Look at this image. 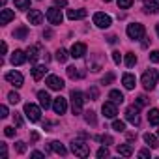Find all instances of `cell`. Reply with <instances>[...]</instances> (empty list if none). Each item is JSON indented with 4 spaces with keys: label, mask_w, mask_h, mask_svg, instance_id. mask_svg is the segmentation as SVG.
<instances>
[{
    "label": "cell",
    "mask_w": 159,
    "mask_h": 159,
    "mask_svg": "<svg viewBox=\"0 0 159 159\" xmlns=\"http://www.w3.org/2000/svg\"><path fill=\"white\" fill-rule=\"evenodd\" d=\"M28 23L30 25H41L43 23V13L39 10H30L28 11Z\"/></svg>",
    "instance_id": "cell-14"
},
{
    "label": "cell",
    "mask_w": 159,
    "mask_h": 159,
    "mask_svg": "<svg viewBox=\"0 0 159 159\" xmlns=\"http://www.w3.org/2000/svg\"><path fill=\"white\" fill-rule=\"evenodd\" d=\"M26 36H28V28H26V26H19V28L13 32V38H15V39H25Z\"/></svg>",
    "instance_id": "cell-27"
},
{
    "label": "cell",
    "mask_w": 159,
    "mask_h": 159,
    "mask_svg": "<svg viewBox=\"0 0 159 159\" xmlns=\"http://www.w3.org/2000/svg\"><path fill=\"white\" fill-rule=\"evenodd\" d=\"M4 133H6V137H13L15 135V129L13 127H4Z\"/></svg>",
    "instance_id": "cell-48"
},
{
    "label": "cell",
    "mask_w": 159,
    "mask_h": 159,
    "mask_svg": "<svg viewBox=\"0 0 159 159\" xmlns=\"http://www.w3.org/2000/svg\"><path fill=\"white\" fill-rule=\"evenodd\" d=\"M98 157H99V159L109 157V150H107V148H99V150H98Z\"/></svg>",
    "instance_id": "cell-41"
},
{
    "label": "cell",
    "mask_w": 159,
    "mask_h": 159,
    "mask_svg": "<svg viewBox=\"0 0 159 159\" xmlns=\"http://www.w3.org/2000/svg\"><path fill=\"white\" fill-rule=\"evenodd\" d=\"M88 13H86V10H67V19H71V21H75V19H84Z\"/></svg>",
    "instance_id": "cell-20"
},
{
    "label": "cell",
    "mask_w": 159,
    "mask_h": 159,
    "mask_svg": "<svg viewBox=\"0 0 159 159\" xmlns=\"http://www.w3.org/2000/svg\"><path fill=\"white\" fill-rule=\"evenodd\" d=\"M8 52V45L6 43H2V54H6Z\"/></svg>",
    "instance_id": "cell-53"
},
{
    "label": "cell",
    "mask_w": 159,
    "mask_h": 159,
    "mask_svg": "<svg viewBox=\"0 0 159 159\" xmlns=\"http://www.w3.org/2000/svg\"><path fill=\"white\" fill-rule=\"evenodd\" d=\"M25 114H26V118H28L30 122H39V118H41V111H39V107L34 105V103H26V105H25Z\"/></svg>",
    "instance_id": "cell-5"
},
{
    "label": "cell",
    "mask_w": 159,
    "mask_h": 159,
    "mask_svg": "<svg viewBox=\"0 0 159 159\" xmlns=\"http://www.w3.org/2000/svg\"><path fill=\"white\" fill-rule=\"evenodd\" d=\"M6 116H8V107L2 105V107H0V118H6Z\"/></svg>",
    "instance_id": "cell-47"
},
{
    "label": "cell",
    "mask_w": 159,
    "mask_h": 159,
    "mask_svg": "<svg viewBox=\"0 0 159 159\" xmlns=\"http://www.w3.org/2000/svg\"><path fill=\"white\" fill-rule=\"evenodd\" d=\"M155 30H157V36H159V25H155Z\"/></svg>",
    "instance_id": "cell-54"
},
{
    "label": "cell",
    "mask_w": 159,
    "mask_h": 159,
    "mask_svg": "<svg viewBox=\"0 0 159 159\" xmlns=\"http://www.w3.org/2000/svg\"><path fill=\"white\" fill-rule=\"evenodd\" d=\"M45 84L51 88V90H62L66 84H64V81L58 77V75H49L47 77V81H45Z\"/></svg>",
    "instance_id": "cell-7"
},
{
    "label": "cell",
    "mask_w": 159,
    "mask_h": 159,
    "mask_svg": "<svg viewBox=\"0 0 159 159\" xmlns=\"http://www.w3.org/2000/svg\"><path fill=\"white\" fill-rule=\"evenodd\" d=\"M84 120H86L88 124L96 125V112H94V111H88V112H84Z\"/></svg>",
    "instance_id": "cell-34"
},
{
    "label": "cell",
    "mask_w": 159,
    "mask_h": 159,
    "mask_svg": "<svg viewBox=\"0 0 159 159\" xmlns=\"http://www.w3.org/2000/svg\"><path fill=\"white\" fill-rule=\"evenodd\" d=\"M131 4H133V0H118L120 10H127V8H131Z\"/></svg>",
    "instance_id": "cell-37"
},
{
    "label": "cell",
    "mask_w": 159,
    "mask_h": 159,
    "mask_svg": "<svg viewBox=\"0 0 159 159\" xmlns=\"http://www.w3.org/2000/svg\"><path fill=\"white\" fill-rule=\"evenodd\" d=\"M54 4L60 6V8H64V6H67V0H54Z\"/></svg>",
    "instance_id": "cell-49"
},
{
    "label": "cell",
    "mask_w": 159,
    "mask_h": 159,
    "mask_svg": "<svg viewBox=\"0 0 159 159\" xmlns=\"http://www.w3.org/2000/svg\"><path fill=\"white\" fill-rule=\"evenodd\" d=\"M51 150H52L54 153H60V155H66V153H67V150L64 148V144H60L58 140H52V142H51Z\"/></svg>",
    "instance_id": "cell-24"
},
{
    "label": "cell",
    "mask_w": 159,
    "mask_h": 159,
    "mask_svg": "<svg viewBox=\"0 0 159 159\" xmlns=\"http://www.w3.org/2000/svg\"><path fill=\"white\" fill-rule=\"evenodd\" d=\"M112 81H114V75H112V73H107V75L103 77V81H101V83H103V84H111Z\"/></svg>",
    "instance_id": "cell-39"
},
{
    "label": "cell",
    "mask_w": 159,
    "mask_h": 159,
    "mask_svg": "<svg viewBox=\"0 0 159 159\" xmlns=\"http://www.w3.org/2000/svg\"><path fill=\"white\" fill-rule=\"evenodd\" d=\"M109 98H111V101H114V103H122V101H124V94H122L120 90H111Z\"/></svg>",
    "instance_id": "cell-28"
},
{
    "label": "cell",
    "mask_w": 159,
    "mask_h": 159,
    "mask_svg": "<svg viewBox=\"0 0 159 159\" xmlns=\"http://www.w3.org/2000/svg\"><path fill=\"white\" fill-rule=\"evenodd\" d=\"M15 19V13L11 11V10H2V13H0V25H8L10 21H13Z\"/></svg>",
    "instance_id": "cell-19"
},
{
    "label": "cell",
    "mask_w": 159,
    "mask_h": 159,
    "mask_svg": "<svg viewBox=\"0 0 159 159\" xmlns=\"http://www.w3.org/2000/svg\"><path fill=\"white\" fill-rule=\"evenodd\" d=\"M144 11L146 13H159V4L155 2V0H150V2L144 4Z\"/></svg>",
    "instance_id": "cell-23"
},
{
    "label": "cell",
    "mask_w": 159,
    "mask_h": 159,
    "mask_svg": "<svg viewBox=\"0 0 159 159\" xmlns=\"http://www.w3.org/2000/svg\"><path fill=\"white\" fill-rule=\"evenodd\" d=\"M144 34H146V30H144V26H142L140 23H131V25H127V36H129L131 39H142Z\"/></svg>",
    "instance_id": "cell-4"
},
{
    "label": "cell",
    "mask_w": 159,
    "mask_h": 159,
    "mask_svg": "<svg viewBox=\"0 0 159 159\" xmlns=\"http://www.w3.org/2000/svg\"><path fill=\"white\" fill-rule=\"evenodd\" d=\"M112 129L118 131V133H124V131H125V124H124L122 120H114V122H112Z\"/></svg>",
    "instance_id": "cell-32"
},
{
    "label": "cell",
    "mask_w": 159,
    "mask_h": 159,
    "mask_svg": "<svg viewBox=\"0 0 159 159\" xmlns=\"http://www.w3.org/2000/svg\"><path fill=\"white\" fill-rule=\"evenodd\" d=\"M139 155H140V157H150V152H148V150H140Z\"/></svg>",
    "instance_id": "cell-50"
},
{
    "label": "cell",
    "mask_w": 159,
    "mask_h": 159,
    "mask_svg": "<svg viewBox=\"0 0 159 159\" xmlns=\"http://www.w3.org/2000/svg\"><path fill=\"white\" fill-rule=\"evenodd\" d=\"M26 58H28V56H26L23 51H15V52L11 54V64H13V66H21V64L26 62Z\"/></svg>",
    "instance_id": "cell-18"
},
{
    "label": "cell",
    "mask_w": 159,
    "mask_h": 159,
    "mask_svg": "<svg viewBox=\"0 0 159 159\" xmlns=\"http://www.w3.org/2000/svg\"><path fill=\"white\" fill-rule=\"evenodd\" d=\"M135 64H137V56H135L133 52H127V54H125V66H127V67H133Z\"/></svg>",
    "instance_id": "cell-31"
},
{
    "label": "cell",
    "mask_w": 159,
    "mask_h": 159,
    "mask_svg": "<svg viewBox=\"0 0 159 159\" xmlns=\"http://www.w3.org/2000/svg\"><path fill=\"white\" fill-rule=\"evenodd\" d=\"M32 157H45L43 152H32Z\"/></svg>",
    "instance_id": "cell-51"
},
{
    "label": "cell",
    "mask_w": 159,
    "mask_h": 159,
    "mask_svg": "<svg viewBox=\"0 0 159 159\" xmlns=\"http://www.w3.org/2000/svg\"><path fill=\"white\" fill-rule=\"evenodd\" d=\"M38 99H39V105H41L43 109H49V107H51V96H49V92L39 90V92H38Z\"/></svg>",
    "instance_id": "cell-16"
},
{
    "label": "cell",
    "mask_w": 159,
    "mask_h": 159,
    "mask_svg": "<svg viewBox=\"0 0 159 159\" xmlns=\"http://www.w3.org/2000/svg\"><path fill=\"white\" fill-rule=\"evenodd\" d=\"M39 52H41V47H39V45H34V47H30V49L26 51V56H28V60L34 64V62H38V58L41 56Z\"/></svg>",
    "instance_id": "cell-15"
},
{
    "label": "cell",
    "mask_w": 159,
    "mask_h": 159,
    "mask_svg": "<svg viewBox=\"0 0 159 159\" xmlns=\"http://www.w3.org/2000/svg\"><path fill=\"white\" fill-rule=\"evenodd\" d=\"M47 19H49L51 25H60L64 17H62V13H60L58 8H49V10H47Z\"/></svg>",
    "instance_id": "cell-10"
},
{
    "label": "cell",
    "mask_w": 159,
    "mask_h": 159,
    "mask_svg": "<svg viewBox=\"0 0 159 159\" xmlns=\"http://www.w3.org/2000/svg\"><path fill=\"white\" fill-rule=\"evenodd\" d=\"M148 122L150 125H159V109H152L148 112Z\"/></svg>",
    "instance_id": "cell-22"
},
{
    "label": "cell",
    "mask_w": 159,
    "mask_h": 159,
    "mask_svg": "<svg viewBox=\"0 0 159 159\" xmlns=\"http://www.w3.org/2000/svg\"><path fill=\"white\" fill-rule=\"evenodd\" d=\"M157 133H159V131H157Z\"/></svg>",
    "instance_id": "cell-56"
},
{
    "label": "cell",
    "mask_w": 159,
    "mask_h": 159,
    "mask_svg": "<svg viewBox=\"0 0 159 159\" xmlns=\"http://www.w3.org/2000/svg\"><path fill=\"white\" fill-rule=\"evenodd\" d=\"M118 153H120V155H124V157H129V155L133 153L131 144H120V146H118Z\"/></svg>",
    "instance_id": "cell-26"
},
{
    "label": "cell",
    "mask_w": 159,
    "mask_h": 159,
    "mask_svg": "<svg viewBox=\"0 0 159 159\" xmlns=\"http://www.w3.org/2000/svg\"><path fill=\"white\" fill-rule=\"evenodd\" d=\"M69 54H71L73 58H83V56L86 54V45H84V43H73Z\"/></svg>",
    "instance_id": "cell-13"
},
{
    "label": "cell",
    "mask_w": 159,
    "mask_h": 159,
    "mask_svg": "<svg viewBox=\"0 0 159 159\" xmlns=\"http://www.w3.org/2000/svg\"><path fill=\"white\" fill-rule=\"evenodd\" d=\"M98 140H101L103 144L107 142V144H112V137H109V135H103V137H98Z\"/></svg>",
    "instance_id": "cell-45"
},
{
    "label": "cell",
    "mask_w": 159,
    "mask_h": 159,
    "mask_svg": "<svg viewBox=\"0 0 159 159\" xmlns=\"http://www.w3.org/2000/svg\"><path fill=\"white\" fill-rule=\"evenodd\" d=\"M105 2H111V0H105Z\"/></svg>",
    "instance_id": "cell-55"
},
{
    "label": "cell",
    "mask_w": 159,
    "mask_h": 159,
    "mask_svg": "<svg viewBox=\"0 0 159 159\" xmlns=\"http://www.w3.org/2000/svg\"><path fill=\"white\" fill-rule=\"evenodd\" d=\"M30 139H32V140H34V142H36V140H38V139H39V135H38V133H32V135H30Z\"/></svg>",
    "instance_id": "cell-52"
},
{
    "label": "cell",
    "mask_w": 159,
    "mask_h": 159,
    "mask_svg": "<svg viewBox=\"0 0 159 159\" xmlns=\"http://www.w3.org/2000/svg\"><path fill=\"white\" fill-rule=\"evenodd\" d=\"M101 112H103L105 118H114V116L118 114V111H116V103H114V101H107V103H103Z\"/></svg>",
    "instance_id": "cell-12"
},
{
    "label": "cell",
    "mask_w": 159,
    "mask_h": 159,
    "mask_svg": "<svg viewBox=\"0 0 159 159\" xmlns=\"http://www.w3.org/2000/svg\"><path fill=\"white\" fill-rule=\"evenodd\" d=\"M69 56H71V54H67V51H66V49H58V51H56V60H58L60 64H64Z\"/></svg>",
    "instance_id": "cell-29"
},
{
    "label": "cell",
    "mask_w": 159,
    "mask_h": 159,
    "mask_svg": "<svg viewBox=\"0 0 159 159\" xmlns=\"http://www.w3.org/2000/svg\"><path fill=\"white\" fill-rule=\"evenodd\" d=\"M111 17L109 15H105V13H101V11H98L96 15H94V25L96 26H99V28H109L111 26Z\"/></svg>",
    "instance_id": "cell-8"
},
{
    "label": "cell",
    "mask_w": 159,
    "mask_h": 159,
    "mask_svg": "<svg viewBox=\"0 0 159 159\" xmlns=\"http://www.w3.org/2000/svg\"><path fill=\"white\" fill-rule=\"evenodd\" d=\"M8 99H10V103H13V105H15V103H19V101H21V96H19L17 92H10V94H8Z\"/></svg>",
    "instance_id": "cell-35"
},
{
    "label": "cell",
    "mask_w": 159,
    "mask_h": 159,
    "mask_svg": "<svg viewBox=\"0 0 159 159\" xmlns=\"http://www.w3.org/2000/svg\"><path fill=\"white\" fill-rule=\"evenodd\" d=\"M83 105H84V96L81 92L73 90L71 92V109H73V114H81Z\"/></svg>",
    "instance_id": "cell-3"
},
{
    "label": "cell",
    "mask_w": 159,
    "mask_h": 159,
    "mask_svg": "<svg viewBox=\"0 0 159 159\" xmlns=\"http://www.w3.org/2000/svg\"><path fill=\"white\" fill-rule=\"evenodd\" d=\"M144 142H146L150 148H157V146H159V142H157L155 135H152V133H144Z\"/></svg>",
    "instance_id": "cell-25"
},
{
    "label": "cell",
    "mask_w": 159,
    "mask_h": 159,
    "mask_svg": "<svg viewBox=\"0 0 159 159\" xmlns=\"http://www.w3.org/2000/svg\"><path fill=\"white\" fill-rule=\"evenodd\" d=\"M125 120L127 122H131L133 125H139V107H135V105H131V107H127L125 109Z\"/></svg>",
    "instance_id": "cell-9"
},
{
    "label": "cell",
    "mask_w": 159,
    "mask_h": 159,
    "mask_svg": "<svg viewBox=\"0 0 159 159\" xmlns=\"http://www.w3.org/2000/svg\"><path fill=\"white\" fill-rule=\"evenodd\" d=\"M67 75H69V79H81L83 77V73L79 71L75 66H71V67H67Z\"/></svg>",
    "instance_id": "cell-30"
},
{
    "label": "cell",
    "mask_w": 159,
    "mask_h": 159,
    "mask_svg": "<svg viewBox=\"0 0 159 159\" xmlns=\"http://www.w3.org/2000/svg\"><path fill=\"white\" fill-rule=\"evenodd\" d=\"M146 103H148V98L146 96H139L137 98V107H144Z\"/></svg>",
    "instance_id": "cell-40"
},
{
    "label": "cell",
    "mask_w": 159,
    "mask_h": 159,
    "mask_svg": "<svg viewBox=\"0 0 159 159\" xmlns=\"http://www.w3.org/2000/svg\"><path fill=\"white\" fill-rule=\"evenodd\" d=\"M6 81H8L10 84H13L15 88H21L23 83H25V79H23V75H21L19 71H8V73H6Z\"/></svg>",
    "instance_id": "cell-6"
},
{
    "label": "cell",
    "mask_w": 159,
    "mask_h": 159,
    "mask_svg": "<svg viewBox=\"0 0 159 159\" xmlns=\"http://www.w3.org/2000/svg\"><path fill=\"white\" fill-rule=\"evenodd\" d=\"M150 60L155 62V64H159V51H152L150 52Z\"/></svg>",
    "instance_id": "cell-42"
},
{
    "label": "cell",
    "mask_w": 159,
    "mask_h": 159,
    "mask_svg": "<svg viewBox=\"0 0 159 159\" xmlns=\"http://www.w3.org/2000/svg\"><path fill=\"white\" fill-rule=\"evenodd\" d=\"M15 8L17 10H28L30 8V0H15Z\"/></svg>",
    "instance_id": "cell-33"
},
{
    "label": "cell",
    "mask_w": 159,
    "mask_h": 159,
    "mask_svg": "<svg viewBox=\"0 0 159 159\" xmlns=\"http://www.w3.org/2000/svg\"><path fill=\"white\" fill-rule=\"evenodd\" d=\"M122 83H124V86H125L127 90H133V88H135V84H137V79H135V75L125 73V75L122 77Z\"/></svg>",
    "instance_id": "cell-17"
},
{
    "label": "cell",
    "mask_w": 159,
    "mask_h": 159,
    "mask_svg": "<svg viewBox=\"0 0 159 159\" xmlns=\"http://www.w3.org/2000/svg\"><path fill=\"white\" fill-rule=\"evenodd\" d=\"M45 73H47V67H45V66H36V67L32 69V77H34V81H41V79L45 77Z\"/></svg>",
    "instance_id": "cell-21"
},
{
    "label": "cell",
    "mask_w": 159,
    "mask_h": 159,
    "mask_svg": "<svg viewBox=\"0 0 159 159\" xmlns=\"http://www.w3.org/2000/svg\"><path fill=\"white\" fill-rule=\"evenodd\" d=\"M15 152H17V153H25V152H26V144H25L23 140L15 142Z\"/></svg>",
    "instance_id": "cell-36"
},
{
    "label": "cell",
    "mask_w": 159,
    "mask_h": 159,
    "mask_svg": "<svg viewBox=\"0 0 159 159\" xmlns=\"http://www.w3.org/2000/svg\"><path fill=\"white\" fill-rule=\"evenodd\" d=\"M112 60H114V64H120V62H122V56H120V52H118V51H114V52H112Z\"/></svg>",
    "instance_id": "cell-46"
},
{
    "label": "cell",
    "mask_w": 159,
    "mask_h": 159,
    "mask_svg": "<svg viewBox=\"0 0 159 159\" xmlns=\"http://www.w3.org/2000/svg\"><path fill=\"white\" fill-rule=\"evenodd\" d=\"M157 79H159V73L155 69H146L142 73V86L146 90H153L155 84H157Z\"/></svg>",
    "instance_id": "cell-1"
},
{
    "label": "cell",
    "mask_w": 159,
    "mask_h": 159,
    "mask_svg": "<svg viewBox=\"0 0 159 159\" xmlns=\"http://www.w3.org/2000/svg\"><path fill=\"white\" fill-rule=\"evenodd\" d=\"M71 152L77 157H88L90 155V146L84 140H73L71 142Z\"/></svg>",
    "instance_id": "cell-2"
},
{
    "label": "cell",
    "mask_w": 159,
    "mask_h": 159,
    "mask_svg": "<svg viewBox=\"0 0 159 159\" xmlns=\"http://www.w3.org/2000/svg\"><path fill=\"white\" fill-rule=\"evenodd\" d=\"M98 96H99V90H98L96 86L88 88V98H90V99H98Z\"/></svg>",
    "instance_id": "cell-38"
},
{
    "label": "cell",
    "mask_w": 159,
    "mask_h": 159,
    "mask_svg": "<svg viewBox=\"0 0 159 159\" xmlns=\"http://www.w3.org/2000/svg\"><path fill=\"white\" fill-rule=\"evenodd\" d=\"M52 109H54V112L56 114H64L66 111H67V99H64V98H54L52 99Z\"/></svg>",
    "instance_id": "cell-11"
},
{
    "label": "cell",
    "mask_w": 159,
    "mask_h": 159,
    "mask_svg": "<svg viewBox=\"0 0 159 159\" xmlns=\"http://www.w3.org/2000/svg\"><path fill=\"white\" fill-rule=\"evenodd\" d=\"M13 122H15V125H17V127H21V125H23V118H21V114H17V112H15V114H13Z\"/></svg>",
    "instance_id": "cell-44"
},
{
    "label": "cell",
    "mask_w": 159,
    "mask_h": 159,
    "mask_svg": "<svg viewBox=\"0 0 159 159\" xmlns=\"http://www.w3.org/2000/svg\"><path fill=\"white\" fill-rule=\"evenodd\" d=\"M0 153H2V159H6V157H8V148H6V144H4V142H0Z\"/></svg>",
    "instance_id": "cell-43"
}]
</instances>
